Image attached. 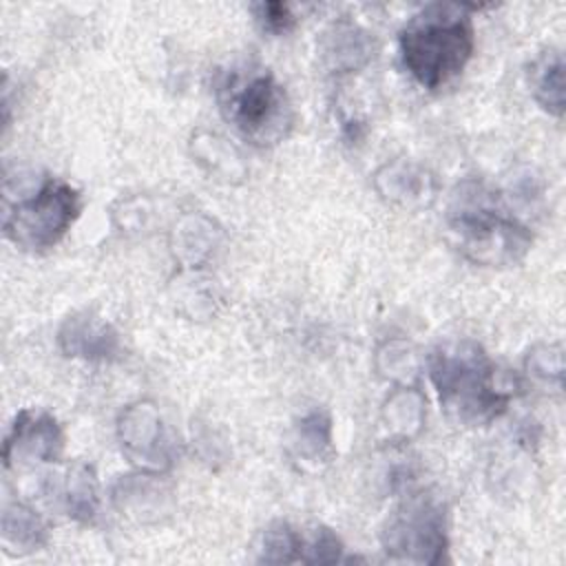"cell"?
Returning <instances> with one entry per match:
<instances>
[{
	"label": "cell",
	"instance_id": "13",
	"mask_svg": "<svg viewBox=\"0 0 566 566\" xmlns=\"http://www.w3.org/2000/svg\"><path fill=\"white\" fill-rule=\"evenodd\" d=\"M323 49L327 62L336 71H354L371 57V44L363 31L354 24H334Z\"/></svg>",
	"mask_w": 566,
	"mask_h": 566
},
{
	"label": "cell",
	"instance_id": "11",
	"mask_svg": "<svg viewBox=\"0 0 566 566\" xmlns=\"http://www.w3.org/2000/svg\"><path fill=\"white\" fill-rule=\"evenodd\" d=\"M531 84L537 104L555 117L564 113V60L559 51H546L531 66Z\"/></svg>",
	"mask_w": 566,
	"mask_h": 566
},
{
	"label": "cell",
	"instance_id": "3",
	"mask_svg": "<svg viewBox=\"0 0 566 566\" xmlns=\"http://www.w3.org/2000/svg\"><path fill=\"white\" fill-rule=\"evenodd\" d=\"M217 97L221 115L256 146L279 144L292 128L290 97L268 69L232 71Z\"/></svg>",
	"mask_w": 566,
	"mask_h": 566
},
{
	"label": "cell",
	"instance_id": "12",
	"mask_svg": "<svg viewBox=\"0 0 566 566\" xmlns=\"http://www.w3.org/2000/svg\"><path fill=\"white\" fill-rule=\"evenodd\" d=\"M62 502L69 517L77 522H91L99 506L97 478L88 464H73L62 484Z\"/></svg>",
	"mask_w": 566,
	"mask_h": 566
},
{
	"label": "cell",
	"instance_id": "10",
	"mask_svg": "<svg viewBox=\"0 0 566 566\" xmlns=\"http://www.w3.org/2000/svg\"><path fill=\"white\" fill-rule=\"evenodd\" d=\"M49 528L44 520L22 502H9L2 511V542L15 546L13 553H31L44 546Z\"/></svg>",
	"mask_w": 566,
	"mask_h": 566
},
{
	"label": "cell",
	"instance_id": "9",
	"mask_svg": "<svg viewBox=\"0 0 566 566\" xmlns=\"http://www.w3.org/2000/svg\"><path fill=\"white\" fill-rule=\"evenodd\" d=\"M57 343L66 356L84 360H113L122 349L113 325L88 312L69 316L60 327Z\"/></svg>",
	"mask_w": 566,
	"mask_h": 566
},
{
	"label": "cell",
	"instance_id": "15",
	"mask_svg": "<svg viewBox=\"0 0 566 566\" xmlns=\"http://www.w3.org/2000/svg\"><path fill=\"white\" fill-rule=\"evenodd\" d=\"M296 449L303 458L318 462L332 449V420L325 411L314 409L296 424Z\"/></svg>",
	"mask_w": 566,
	"mask_h": 566
},
{
	"label": "cell",
	"instance_id": "6",
	"mask_svg": "<svg viewBox=\"0 0 566 566\" xmlns=\"http://www.w3.org/2000/svg\"><path fill=\"white\" fill-rule=\"evenodd\" d=\"M380 539L391 562L438 564L447 548L442 506L424 495L409 497L389 517Z\"/></svg>",
	"mask_w": 566,
	"mask_h": 566
},
{
	"label": "cell",
	"instance_id": "7",
	"mask_svg": "<svg viewBox=\"0 0 566 566\" xmlns=\"http://www.w3.org/2000/svg\"><path fill=\"white\" fill-rule=\"evenodd\" d=\"M124 455L144 473H161L177 458V440L153 402L128 405L117 422Z\"/></svg>",
	"mask_w": 566,
	"mask_h": 566
},
{
	"label": "cell",
	"instance_id": "14",
	"mask_svg": "<svg viewBox=\"0 0 566 566\" xmlns=\"http://www.w3.org/2000/svg\"><path fill=\"white\" fill-rule=\"evenodd\" d=\"M303 535L287 522L276 520L261 531L256 544V562L294 564L303 557Z\"/></svg>",
	"mask_w": 566,
	"mask_h": 566
},
{
	"label": "cell",
	"instance_id": "4",
	"mask_svg": "<svg viewBox=\"0 0 566 566\" xmlns=\"http://www.w3.org/2000/svg\"><path fill=\"white\" fill-rule=\"evenodd\" d=\"M80 212L82 195L69 181L49 177L4 212V237L22 250L42 252L62 241Z\"/></svg>",
	"mask_w": 566,
	"mask_h": 566
},
{
	"label": "cell",
	"instance_id": "1",
	"mask_svg": "<svg viewBox=\"0 0 566 566\" xmlns=\"http://www.w3.org/2000/svg\"><path fill=\"white\" fill-rule=\"evenodd\" d=\"M469 7L433 2L400 31V55L409 75L424 88H440L460 75L473 53Z\"/></svg>",
	"mask_w": 566,
	"mask_h": 566
},
{
	"label": "cell",
	"instance_id": "5",
	"mask_svg": "<svg viewBox=\"0 0 566 566\" xmlns=\"http://www.w3.org/2000/svg\"><path fill=\"white\" fill-rule=\"evenodd\" d=\"M449 223L458 237V250L482 265L515 263L531 245V234L524 226L484 203L458 206Z\"/></svg>",
	"mask_w": 566,
	"mask_h": 566
},
{
	"label": "cell",
	"instance_id": "16",
	"mask_svg": "<svg viewBox=\"0 0 566 566\" xmlns=\"http://www.w3.org/2000/svg\"><path fill=\"white\" fill-rule=\"evenodd\" d=\"M343 557V544L329 528H316L310 537L303 539L305 564H334Z\"/></svg>",
	"mask_w": 566,
	"mask_h": 566
},
{
	"label": "cell",
	"instance_id": "17",
	"mask_svg": "<svg viewBox=\"0 0 566 566\" xmlns=\"http://www.w3.org/2000/svg\"><path fill=\"white\" fill-rule=\"evenodd\" d=\"M254 15L261 22L263 31L281 35L296 24V15L285 2H259L254 4Z\"/></svg>",
	"mask_w": 566,
	"mask_h": 566
},
{
	"label": "cell",
	"instance_id": "2",
	"mask_svg": "<svg viewBox=\"0 0 566 566\" xmlns=\"http://www.w3.org/2000/svg\"><path fill=\"white\" fill-rule=\"evenodd\" d=\"M429 376L447 413L469 424L497 418L511 398L509 387L495 380V365L473 340L440 345L431 354Z\"/></svg>",
	"mask_w": 566,
	"mask_h": 566
},
{
	"label": "cell",
	"instance_id": "8",
	"mask_svg": "<svg viewBox=\"0 0 566 566\" xmlns=\"http://www.w3.org/2000/svg\"><path fill=\"white\" fill-rule=\"evenodd\" d=\"M64 436L57 420L46 411L22 409L4 440V467L24 462H55L62 453Z\"/></svg>",
	"mask_w": 566,
	"mask_h": 566
}]
</instances>
